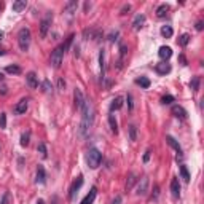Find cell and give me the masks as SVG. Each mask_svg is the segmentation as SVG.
<instances>
[{"label":"cell","instance_id":"cell-1","mask_svg":"<svg viewBox=\"0 0 204 204\" xmlns=\"http://www.w3.org/2000/svg\"><path fill=\"white\" fill-rule=\"evenodd\" d=\"M81 110V123H80V136L85 137L89 129L92 126V118H94V115H92V107L89 104V100H85V104H83V107L80 108Z\"/></svg>","mask_w":204,"mask_h":204},{"label":"cell","instance_id":"cell-2","mask_svg":"<svg viewBox=\"0 0 204 204\" xmlns=\"http://www.w3.org/2000/svg\"><path fill=\"white\" fill-rule=\"evenodd\" d=\"M86 163L91 169H97L102 163V153L97 148H89L86 153Z\"/></svg>","mask_w":204,"mask_h":204},{"label":"cell","instance_id":"cell-3","mask_svg":"<svg viewBox=\"0 0 204 204\" xmlns=\"http://www.w3.org/2000/svg\"><path fill=\"white\" fill-rule=\"evenodd\" d=\"M31 39H32V35H31V31L27 29V27H22V29L19 31V34H18V45H19V50L21 51H27L29 50V46H31Z\"/></svg>","mask_w":204,"mask_h":204},{"label":"cell","instance_id":"cell-4","mask_svg":"<svg viewBox=\"0 0 204 204\" xmlns=\"http://www.w3.org/2000/svg\"><path fill=\"white\" fill-rule=\"evenodd\" d=\"M62 58H64V48L62 45H59L58 48H54L51 51V58H50V64L54 69H59L61 64H62Z\"/></svg>","mask_w":204,"mask_h":204},{"label":"cell","instance_id":"cell-5","mask_svg":"<svg viewBox=\"0 0 204 204\" xmlns=\"http://www.w3.org/2000/svg\"><path fill=\"white\" fill-rule=\"evenodd\" d=\"M51 22H53V13L51 11H46L45 18L42 19V22H40V37H42V39H45L46 34H48L50 27H51Z\"/></svg>","mask_w":204,"mask_h":204},{"label":"cell","instance_id":"cell-6","mask_svg":"<svg viewBox=\"0 0 204 204\" xmlns=\"http://www.w3.org/2000/svg\"><path fill=\"white\" fill-rule=\"evenodd\" d=\"M166 142H168V144L174 148V150L177 152V158H175V160H177V163L182 161V160H183V153H182V147H180V144L175 141L172 136H166Z\"/></svg>","mask_w":204,"mask_h":204},{"label":"cell","instance_id":"cell-7","mask_svg":"<svg viewBox=\"0 0 204 204\" xmlns=\"http://www.w3.org/2000/svg\"><path fill=\"white\" fill-rule=\"evenodd\" d=\"M81 185H83V177L80 175V177H77L75 180H73V183L70 185V188H69V199L70 201L75 199V194L78 193V190H80Z\"/></svg>","mask_w":204,"mask_h":204},{"label":"cell","instance_id":"cell-8","mask_svg":"<svg viewBox=\"0 0 204 204\" xmlns=\"http://www.w3.org/2000/svg\"><path fill=\"white\" fill-rule=\"evenodd\" d=\"M148 177H142L141 180H139L137 183V188H136V193L139 194V196H145L147 191H148Z\"/></svg>","mask_w":204,"mask_h":204},{"label":"cell","instance_id":"cell-9","mask_svg":"<svg viewBox=\"0 0 204 204\" xmlns=\"http://www.w3.org/2000/svg\"><path fill=\"white\" fill-rule=\"evenodd\" d=\"M73 100H75V107L80 110L83 107V104H85V96H83V92L80 88H75V91H73Z\"/></svg>","mask_w":204,"mask_h":204},{"label":"cell","instance_id":"cell-10","mask_svg":"<svg viewBox=\"0 0 204 204\" xmlns=\"http://www.w3.org/2000/svg\"><path fill=\"white\" fill-rule=\"evenodd\" d=\"M27 108H29V100H27V99H21L14 105V113L16 115H22V113L27 112Z\"/></svg>","mask_w":204,"mask_h":204},{"label":"cell","instance_id":"cell-11","mask_svg":"<svg viewBox=\"0 0 204 204\" xmlns=\"http://www.w3.org/2000/svg\"><path fill=\"white\" fill-rule=\"evenodd\" d=\"M37 183H40V185H45L46 183V172H45V168L42 164L37 166Z\"/></svg>","mask_w":204,"mask_h":204},{"label":"cell","instance_id":"cell-12","mask_svg":"<svg viewBox=\"0 0 204 204\" xmlns=\"http://www.w3.org/2000/svg\"><path fill=\"white\" fill-rule=\"evenodd\" d=\"M26 81H27V85H29L32 89L35 88H39V80H37V73L35 72H29L26 75Z\"/></svg>","mask_w":204,"mask_h":204},{"label":"cell","instance_id":"cell-13","mask_svg":"<svg viewBox=\"0 0 204 204\" xmlns=\"http://www.w3.org/2000/svg\"><path fill=\"white\" fill-rule=\"evenodd\" d=\"M171 191H172V196L175 199L180 198V183H179V179L177 177H174L171 180Z\"/></svg>","mask_w":204,"mask_h":204},{"label":"cell","instance_id":"cell-14","mask_svg":"<svg viewBox=\"0 0 204 204\" xmlns=\"http://www.w3.org/2000/svg\"><path fill=\"white\" fill-rule=\"evenodd\" d=\"M172 115H175L177 118H182V120H185L188 116L187 110H185L182 105H172Z\"/></svg>","mask_w":204,"mask_h":204},{"label":"cell","instance_id":"cell-15","mask_svg":"<svg viewBox=\"0 0 204 204\" xmlns=\"http://www.w3.org/2000/svg\"><path fill=\"white\" fill-rule=\"evenodd\" d=\"M121 107H123V97H121V96H116V97L112 100V104H110V113L116 112V110H120Z\"/></svg>","mask_w":204,"mask_h":204},{"label":"cell","instance_id":"cell-16","mask_svg":"<svg viewBox=\"0 0 204 204\" xmlns=\"http://www.w3.org/2000/svg\"><path fill=\"white\" fill-rule=\"evenodd\" d=\"M99 64H100V78H105V51L100 50L99 51Z\"/></svg>","mask_w":204,"mask_h":204},{"label":"cell","instance_id":"cell-17","mask_svg":"<svg viewBox=\"0 0 204 204\" xmlns=\"http://www.w3.org/2000/svg\"><path fill=\"white\" fill-rule=\"evenodd\" d=\"M169 10H171V6H169L168 3H163V5H160L158 8H156V16H158L160 19H163V18L168 16Z\"/></svg>","mask_w":204,"mask_h":204},{"label":"cell","instance_id":"cell-18","mask_svg":"<svg viewBox=\"0 0 204 204\" xmlns=\"http://www.w3.org/2000/svg\"><path fill=\"white\" fill-rule=\"evenodd\" d=\"M155 70L158 72L160 75H166V73L171 72V66L168 62H160V64H156V66H155Z\"/></svg>","mask_w":204,"mask_h":204},{"label":"cell","instance_id":"cell-19","mask_svg":"<svg viewBox=\"0 0 204 204\" xmlns=\"http://www.w3.org/2000/svg\"><path fill=\"white\" fill-rule=\"evenodd\" d=\"M158 54H160V58H161L163 61H168V59L172 56V50H171V46H161L160 51H158Z\"/></svg>","mask_w":204,"mask_h":204},{"label":"cell","instance_id":"cell-20","mask_svg":"<svg viewBox=\"0 0 204 204\" xmlns=\"http://www.w3.org/2000/svg\"><path fill=\"white\" fill-rule=\"evenodd\" d=\"M96 194H97V188L92 187V188L89 190V193L85 196V199H83L80 204H92V201H94V198H96Z\"/></svg>","mask_w":204,"mask_h":204},{"label":"cell","instance_id":"cell-21","mask_svg":"<svg viewBox=\"0 0 204 204\" xmlns=\"http://www.w3.org/2000/svg\"><path fill=\"white\" fill-rule=\"evenodd\" d=\"M144 24H145V14H137L133 21V27L136 31H139V29H142Z\"/></svg>","mask_w":204,"mask_h":204},{"label":"cell","instance_id":"cell-22","mask_svg":"<svg viewBox=\"0 0 204 204\" xmlns=\"http://www.w3.org/2000/svg\"><path fill=\"white\" fill-rule=\"evenodd\" d=\"M26 8H27L26 0H18V2L13 3V11H16V13H21L22 10H26Z\"/></svg>","mask_w":204,"mask_h":204},{"label":"cell","instance_id":"cell-23","mask_svg":"<svg viewBox=\"0 0 204 204\" xmlns=\"http://www.w3.org/2000/svg\"><path fill=\"white\" fill-rule=\"evenodd\" d=\"M108 124H110V129H112L113 134H118V123H116V118L113 113L108 115Z\"/></svg>","mask_w":204,"mask_h":204},{"label":"cell","instance_id":"cell-24","mask_svg":"<svg viewBox=\"0 0 204 204\" xmlns=\"http://www.w3.org/2000/svg\"><path fill=\"white\" fill-rule=\"evenodd\" d=\"M77 6H78V3L75 2V0H70V2L66 5V8H64V11L69 13V14H72V13L77 11Z\"/></svg>","mask_w":204,"mask_h":204},{"label":"cell","instance_id":"cell-25","mask_svg":"<svg viewBox=\"0 0 204 204\" xmlns=\"http://www.w3.org/2000/svg\"><path fill=\"white\" fill-rule=\"evenodd\" d=\"M161 35L164 37V39H171V37L174 35V29L171 26H163L161 27Z\"/></svg>","mask_w":204,"mask_h":204},{"label":"cell","instance_id":"cell-26","mask_svg":"<svg viewBox=\"0 0 204 204\" xmlns=\"http://www.w3.org/2000/svg\"><path fill=\"white\" fill-rule=\"evenodd\" d=\"M126 53H128V48H126L124 45H121V46H120V61H118V67L123 66V62H124V59H126Z\"/></svg>","mask_w":204,"mask_h":204},{"label":"cell","instance_id":"cell-27","mask_svg":"<svg viewBox=\"0 0 204 204\" xmlns=\"http://www.w3.org/2000/svg\"><path fill=\"white\" fill-rule=\"evenodd\" d=\"M199 83H201V78L199 77H193L191 78V81H190V88H191V91H199Z\"/></svg>","mask_w":204,"mask_h":204},{"label":"cell","instance_id":"cell-28","mask_svg":"<svg viewBox=\"0 0 204 204\" xmlns=\"http://www.w3.org/2000/svg\"><path fill=\"white\" fill-rule=\"evenodd\" d=\"M180 175H182V179L187 183L190 182V172H188V169H187V166H185V164H180Z\"/></svg>","mask_w":204,"mask_h":204},{"label":"cell","instance_id":"cell-29","mask_svg":"<svg viewBox=\"0 0 204 204\" xmlns=\"http://www.w3.org/2000/svg\"><path fill=\"white\" fill-rule=\"evenodd\" d=\"M136 83H137V85L139 86H142V88H150V80H148L147 77H141V78H137L136 80Z\"/></svg>","mask_w":204,"mask_h":204},{"label":"cell","instance_id":"cell-30","mask_svg":"<svg viewBox=\"0 0 204 204\" xmlns=\"http://www.w3.org/2000/svg\"><path fill=\"white\" fill-rule=\"evenodd\" d=\"M177 43H179L180 46H187V45L190 43V35H188V34H182V35L179 37Z\"/></svg>","mask_w":204,"mask_h":204},{"label":"cell","instance_id":"cell-31","mask_svg":"<svg viewBox=\"0 0 204 204\" xmlns=\"http://www.w3.org/2000/svg\"><path fill=\"white\" fill-rule=\"evenodd\" d=\"M8 73H13V75H18V73H21V67L19 66H16V64H13V66H8L5 69Z\"/></svg>","mask_w":204,"mask_h":204},{"label":"cell","instance_id":"cell-32","mask_svg":"<svg viewBox=\"0 0 204 204\" xmlns=\"http://www.w3.org/2000/svg\"><path fill=\"white\" fill-rule=\"evenodd\" d=\"M129 141H137V128L134 126V124H131L129 126Z\"/></svg>","mask_w":204,"mask_h":204},{"label":"cell","instance_id":"cell-33","mask_svg":"<svg viewBox=\"0 0 204 204\" xmlns=\"http://www.w3.org/2000/svg\"><path fill=\"white\" fill-rule=\"evenodd\" d=\"M37 152L42 155V158H46V156H48V152H46V145H45L43 142L39 144V147H37Z\"/></svg>","mask_w":204,"mask_h":204},{"label":"cell","instance_id":"cell-34","mask_svg":"<svg viewBox=\"0 0 204 204\" xmlns=\"http://www.w3.org/2000/svg\"><path fill=\"white\" fill-rule=\"evenodd\" d=\"M29 139H31V134L29 133H22L21 134V145L22 147H27V145H29V142H31Z\"/></svg>","mask_w":204,"mask_h":204},{"label":"cell","instance_id":"cell-35","mask_svg":"<svg viewBox=\"0 0 204 204\" xmlns=\"http://www.w3.org/2000/svg\"><path fill=\"white\" fill-rule=\"evenodd\" d=\"M42 89H43V92H51V91H53V86H51L50 80H43V83H42Z\"/></svg>","mask_w":204,"mask_h":204},{"label":"cell","instance_id":"cell-36","mask_svg":"<svg viewBox=\"0 0 204 204\" xmlns=\"http://www.w3.org/2000/svg\"><path fill=\"white\" fill-rule=\"evenodd\" d=\"M175 99H174V96H171V94H166V96H163L161 97V104H164V105H169V104H172Z\"/></svg>","mask_w":204,"mask_h":204},{"label":"cell","instance_id":"cell-37","mask_svg":"<svg viewBox=\"0 0 204 204\" xmlns=\"http://www.w3.org/2000/svg\"><path fill=\"white\" fill-rule=\"evenodd\" d=\"M134 183H136V175H134V174H129L128 182H126V190H131Z\"/></svg>","mask_w":204,"mask_h":204},{"label":"cell","instance_id":"cell-38","mask_svg":"<svg viewBox=\"0 0 204 204\" xmlns=\"http://www.w3.org/2000/svg\"><path fill=\"white\" fill-rule=\"evenodd\" d=\"M73 39H75V35H70L69 39L66 40V43H62V48H64V53H66L69 48H70V45H72V42H73Z\"/></svg>","mask_w":204,"mask_h":204},{"label":"cell","instance_id":"cell-39","mask_svg":"<svg viewBox=\"0 0 204 204\" xmlns=\"http://www.w3.org/2000/svg\"><path fill=\"white\" fill-rule=\"evenodd\" d=\"M58 91H66V80H64L62 77H59L58 78Z\"/></svg>","mask_w":204,"mask_h":204},{"label":"cell","instance_id":"cell-40","mask_svg":"<svg viewBox=\"0 0 204 204\" xmlns=\"http://www.w3.org/2000/svg\"><path fill=\"white\" fill-rule=\"evenodd\" d=\"M6 128V113H0V129H5Z\"/></svg>","mask_w":204,"mask_h":204},{"label":"cell","instance_id":"cell-41","mask_svg":"<svg viewBox=\"0 0 204 204\" xmlns=\"http://www.w3.org/2000/svg\"><path fill=\"white\" fill-rule=\"evenodd\" d=\"M158 194H160V187H158V185H155V187H153V194H152V199H153V201H156V199H158Z\"/></svg>","mask_w":204,"mask_h":204},{"label":"cell","instance_id":"cell-42","mask_svg":"<svg viewBox=\"0 0 204 204\" xmlns=\"http://www.w3.org/2000/svg\"><path fill=\"white\" fill-rule=\"evenodd\" d=\"M128 107H129V110H133V108H134V104H133V96H131V94H128Z\"/></svg>","mask_w":204,"mask_h":204},{"label":"cell","instance_id":"cell-43","mask_svg":"<svg viewBox=\"0 0 204 204\" xmlns=\"http://www.w3.org/2000/svg\"><path fill=\"white\" fill-rule=\"evenodd\" d=\"M150 155H152L150 150H147V152L144 153V163H148V160H150Z\"/></svg>","mask_w":204,"mask_h":204},{"label":"cell","instance_id":"cell-44","mask_svg":"<svg viewBox=\"0 0 204 204\" xmlns=\"http://www.w3.org/2000/svg\"><path fill=\"white\" fill-rule=\"evenodd\" d=\"M129 10H131V5H124L121 10V14H126V11H129Z\"/></svg>","mask_w":204,"mask_h":204},{"label":"cell","instance_id":"cell-45","mask_svg":"<svg viewBox=\"0 0 204 204\" xmlns=\"http://www.w3.org/2000/svg\"><path fill=\"white\" fill-rule=\"evenodd\" d=\"M112 204H121V196H115V199L112 201Z\"/></svg>","mask_w":204,"mask_h":204},{"label":"cell","instance_id":"cell-46","mask_svg":"<svg viewBox=\"0 0 204 204\" xmlns=\"http://www.w3.org/2000/svg\"><path fill=\"white\" fill-rule=\"evenodd\" d=\"M196 31H202V21H198L196 22Z\"/></svg>","mask_w":204,"mask_h":204},{"label":"cell","instance_id":"cell-47","mask_svg":"<svg viewBox=\"0 0 204 204\" xmlns=\"http://www.w3.org/2000/svg\"><path fill=\"white\" fill-rule=\"evenodd\" d=\"M180 62L183 64V66H187V59H185V56H183V54H180Z\"/></svg>","mask_w":204,"mask_h":204},{"label":"cell","instance_id":"cell-48","mask_svg":"<svg viewBox=\"0 0 204 204\" xmlns=\"http://www.w3.org/2000/svg\"><path fill=\"white\" fill-rule=\"evenodd\" d=\"M116 35H118V32H115V34H112V35H110V39H108V40H110V42H115V40H116V39H115V37H116Z\"/></svg>","mask_w":204,"mask_h":204},{"label":"cell","instance_id":"cell-49","mask_svg":"<svg viewBox=\"0 0 204 204\" xmlns=\"http://www.w3.org/2000/svg\"><path fill=\"white\" fill-rule=\"evenodd\" d=\"M89 6H91V3L86 2V3H85V10H86V11H88V8H89Z\"/></svg>","mask_w":204,"mask_h":204},{"label":"cell","instance_id":"cell-50","mask_svg":"<svg viewBox=\"0 0 204 204\" xmlns=\"http://www.w3.org/2000/svg\"><path fill=\"white\" fill-rule=\"evenodd\" d=\"M37 204H45V201L43 199H39V201H37Z\"/></svg>","mask_w":204,"mask_h":204},{"label":"cell","instance_id":"cell-51","mask_svg":"<svg viewBox=\"0 0 204 204\" xmlns=\"http://www.w3.org/2000/svg\"><path fill=\"white\" fill-rule=\"evenodd\" d=\"M2 39H3V32H2V31H0V40H2Z\"/></svg>","mask_w":204,"mask_h":204},{"label":"cell","instance_id":"cell-52","mask_svg":"<svg viewBox=\"0 0 204 204\" xmlns=\"http://www.w3.org/2000/svg\"><path fill=\"white\" fill-rule=\"evenodd\" d=\"M3 54H5V51H3V50H0V56H3Z\"/></svg>","mask_w":204,"mask_h":204},{"label":"cell","instance_id":"cell-53","mask_svg":"<svg viewBox=\"0 0 204 204\" xmlns=\"http://www.w3.org/2000/svg\"><path fill=\"white\" fill-rule=\"evenodd\" d=\"M3 80V73H0V81H2Z\"/></svg>","mask_w":204,"mask_h":204},{"label":"cell","instance_id":"cell-54","mask_svg":"<svg viewBox=\"0 0 204 204\" xmlns=\"http://www.w3.org/2000/svg\"><path fill=\"white\" fill-rule=\"evenodd\" d=\"M2 8H3V3H0V10H2Z\"/></svg>","mask_w":204,"mask_h":204}]
</instances>
